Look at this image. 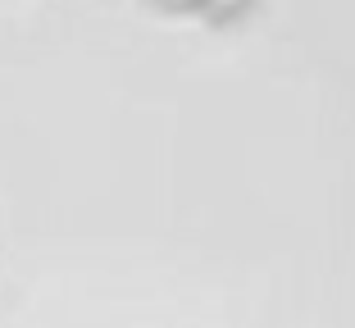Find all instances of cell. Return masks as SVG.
<instances>
[{"label": "cell", "mask_w": 355, "mask_h": 328, "mask_svg": "<svg viewBox=\"0 0 355 328\" xmlns=\"http://www.w3.org/2000/svg\"><path fill=\"white\" fill-rule=\"evenodd\" d=\"M214 5H223V10H228V5H237V0H214Z\"/></svg>", "instance_id": "obj_1"}]
</instances>
